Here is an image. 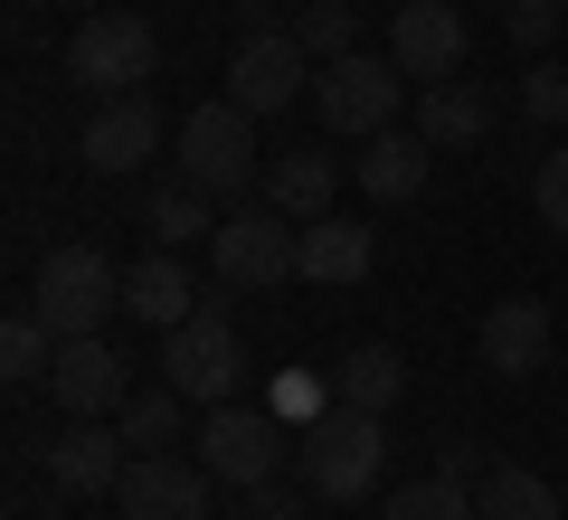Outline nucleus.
Masks as SVG:
<instances>
[{"label":"nucleus","mask_w":568,"mask_h":520,"mask_svg":"<svg viewBox=\"0 0 568 520\" xmlns=\"http://www.w3.org/2000/svg\"><path fill=\"white\" fill-rule=\"evenodd\" d=\"M474 350H484V369H493V379H540V369H549V350H559V332H549V303H530V294L493 303V313H484V332H474Z\"/></svg>","instance_id":"15"},{"label":"nucleus","mask_w":568,"mask_h":520,"mask_svg":"<svg viewBox=\"0 0 568 520\" xmlns=\"http://www.w3.org/2000/svg\"><path fill=\"white\" fill-rule=\"evenodd\" d=\"M209 482L219 473L190 463V455H133L114 501H123V520H209Z\"/></svg>","instance_id":"11"},{"label":"nucleus","mask_w":568,"mask_h":520,"mask_svg":"<svg viewBox=\"0 0 568 520\" xmlns=\"http://www.w3.org/2000/svg\"><path fill=\"white\" fill-rule=\"evenodd\" d=\"M209 190H190V181H162L152 200H142V227H152V246H190V237H219V218H209Z\"/></svg>","instance_id":"25"},{"label":"nucleus","mask_w":568,"mask_h":520,"mask_svg":"<svg viewBox=\"0 0 568 520\" xmlns=\"http://www.w3.org/2000/svg\"><path fill=\"white\" fill-rule=\"evenodd\" d=\"M388 58H398V77L446 85L455 67H465V10H455V0H398V20H388Z\"/></svg>","instance_id":"12"},{"label":"nucleus","mask_w":568,"mask_h":520,"mask_svg":"<svg viewBox=\"0 0 568 520\" xmlns=\"http://www.w3.org/2000/svg\"><path fill=\"white\" fill-rule=\"evenodd\" d=\"M503 29H511V48H521V58H549V48H559V29H568V0H503Z\"/></svg>","instance_id":"28"},{"label":"nucleus","mask_w":568,"mask_h":520,"mask_svg":"<svg viewBox=\"0 0 568 520\" xmlns=\"http://www.w3.org/2000/svg\"><path fill=\"white\" fill-rule=\"evenodd\" d=\"M398 104H407V77H398V58H369V48H351V58H332V67H313V114L332 123V133H388L398 123Z\"/></svg>","instance_id":"6"},{"label":"nucleus","mask_w":568,"mask_h":520,"mask_svg":"<svg viewBox=\"0 0 568 520\" xmlns=\"http://www.w3.org/2000/svg\"><path fill=\"white\" fill-rule=\"evenodd\" d=\"M123 313L133 322H152V332H181L190 313H200V284H190V265H181V246H152V256L123 275Z\"/></svg>","instance_id":"17"},{"label":"nucleus","mask_w":568,"mask_h":520,"mask_svg":"<svg viewBox=\"0 0 568 520\" xmlns=\"http://www.w3.org/2000/svg\"><path fill=\"white\" fill-rule=\"evenodd\" d=\"M379 520H484V511H474V492L455 473H426V482H398L379 501Z\"/></svg>","instance_id":"26"},{"label":"nucleus","mask_w":568,"mask_h":520,"mask_svg":"<svg viewBox=\"0 0 568 520\" xmlns=\"http://www.w3.org/2000/svg\"><path fill=\"white\" fill-rule=\"evenodd\" d=\"M474 511L484 520H559V492L540 473H521V463H484L474 473Z\"/></svg>","instance_id":"22"},{"label":"nucleus","mask_w":568,"mask_h":520,"mask_svg":"<svg viewBox=\"0 0 568 520\" xmlns=\"http://www.w3.org/2000/svg\"><path fill=\"white\" fill-rule=\"evenodd\" d=\"M332 398L361 407V417H388V407L407 398V360H398V340H351L342 360H332Z\"/></svg>","instance_id":"19"},{"label":"nucleus","mask_w":568,"mask_h":520,"mask_svg":"<svg viewBox=\"0 0 568 520\" xmlns=\"http://www.w3.org/2000/svg\"><path fill=\"white\" fill-rule=\"evenodd\" d=\"M227 10H256V0H227Z\"/></svg>","instance_id":"33"},{"label":"nucleus","mask_w":568,"mask_h":520,"mask_svg":"<svg viewBox=\"0 0 568 520\" xmlns=\"http://www.w3.org/2000/svg\"><path fill=\"white\" fill-rule=\"evenodd\" d=\"M332 200H342V161L332 152H275L265 161V208H284L294 227L332 218Z\"/></svg>","instance_id":"18"},{"label":"nucleus","mask_w":568,"mask_h":520,"mask_svg":"<svg viewBox=\"0 0 568 520\" xmlns=\"http://www.w3.org/2000/svg\"><path fill=\"white\" fill-rule=\"evenodd\" d=\"M227 95L246 104V114H284L294 95H313V48L294 39V29H256V39H237V58H227Z\"/></svg>","instance_id":"9"},{"label":"nucleus","mask_w":568,"mask_h":520,"mask_svg":"<svg viewBox=\"0 0 568 520\" xmlns=\"http://www.w3.org/2000/svg\"><path fill=\"white\" fill-rule=\"evenodd\" d=\"M417 133L436 142V152H474V142L493 133V95H484V85H465V77L426 85V95H417Z\"/></svg>","instance_id":"20"},{"label":"nucleus","mask_w":568,"mask_h":520,"mask_svg":"<svg viewBox=\"0 0 568 520\" xmlns=\"http://www.w3.org/2000/svg\"><path fill=\"white\" fill-rule=\"evenodd\" d=\"M162 114H152V95H104L95 114H85L77 133V161L85 171H104V181H133V171H152L162 161Z\"/></svg>","instance_id":"10"},{"label":"nucleus","mask_w":568,"mask_h":520,"mask_svg":"<svg viewBox=\"0 0 568 520\" xmlns=\"http://www.w3.org/2000/svg\"><path fill=\"white\" fill-rule=\"evenodd\" d=\"M152 58H162V39H152L142 10H85L77 39H67V85H85L95 104L104 95H142Z\"/></svg>","instance_id":"4"},{"label":"nucleus","mask_w":568,"mask_h":520,"mask_svg":"<svg viewBox=\"0 0 568 520\" xmlns=\"http://www.w3.org/2000/svg\"><path fill=\"white\" fill-rule=\"evenodd\" d=\"M426 171H436V142L417 123H388V133L361 142V200H379V208H407L426 190Z\"/></svg>","instance_id":"16"},{"label":"nucleus","mask_w":568,"mask_h":520,"mask_svg":"<svg viewBox=\"0 0 568 520\" xmlns=\"http://www.w3.org/2000/svg\"><path fill=\"white\" fill-rule=\"evenodd\" d=\"M521 114H530V123H568V67H559V58H530V77H521Z\"/></svg>","instance_id":"30"},{"label":"nucleus","mask_w":568,"mask_h":520,"mask_svg":"<svg viewBox=\"0 0 568 520\" xmlns=\"http://www.w3.org/2000/svg\"><path fill=\"white\" fill-rule=\"evenodd\" d=\"M123 445H133V455H171V445H181V426H190V398H181V388H133V398H123Z\"/></svg>","instance_id":"23"},{"label":"nucleus","mask_w":568,"mask_h":520,"mask_svg":"<svg viewBox=\"0 0 568 520\" xmlns=\"http://www.w3.org/2000/svg\"><path fill=\"white\" fill-rule=\"evenodd\" d=\"M162 379L181 388L190 407H227L246 388V340L227 332L219 313H190L181 332H162Z\"/></svg>","instance_id":"7"},{"label":"nucleus","mask_w":568,"mask_h":520,"mask_svg":"<svg viewBox=\"0 0 568 520\" xmlns=\"http://www.w3.org/2000/svg\"><path fill=\"white\" fill-rule=\"evenodd\" d=\"M29 303L48 313L58 340H85V332H104V322L123 313V265L104 256V246H58V256H39Z\"/></svg>","instance_id":"3"},{"label":"nucleus","mask_w":568,"mask_h":520,"mask_svg":"<svg viewBox=\"0 0 568 520\" xmlns=\"http://www.w3.org/2000/svg\"><path fill=\"white\" fill-rule=\"evenodd\" d=\"M265 407H275L284 426H313V417H332L342 398H332V369H284V379H275V398H265Z\"/></svg>","instance_id":"29"},{"label":"nucleus","mask_w":568,"mask_h":520,"mask_svg":"<svg viewBox=\"0 0 568 520\" xmlns=\"http://www.w3.org/2000/svg\"><path fill=\"white\" fill-rule=\"evenodd\" d=\"M209 275L227 294H275L284 275H304V227L284 218V208H227L219 237H209Z\"/></svg>","instance_id":"2"},{"label":"nucleus","mask_w":568,"mask_h":520,"mask_svg":"<svg viewBox=\"0 0 568 520\" xmlns=\"http://www.w3.org/2000/svg\"><path fill=\"white\" fill-rule=\"evenodd\" d=\"M304 492H323V501H361V492H379V463H388V436H379V417H361V407H332V417H313L304 426Z\"/></svg>","instance_id":"5"},{"label":"nucleus","mask_w":568,"mask_h":520,"mask_svg":"<svg viewBox=\"0 0 568 520\" xmlns=\"http://www.w3.org/2000/svg\"><path fill=\"white\" fill-rule=\"evenodd\" d=\"M530 208H540L549 237H568V142L559 152H540V181H530Z\"/></svg>","instance_id":"31"},{"label":"nucleus","mask_w":568,"mask_h":520,"mask_svg":"<svg viewBox=\"0 0 568 520\" xmlns=\"http://www.w3.org/2000/svg\"><path fill=\"white\" fill-rule=\"evenodd\" d=\"M294 39L313 48V67H332V58H351V48H361V10H351V0H304Z\"/></svg>","instance_id":"27"},{"label":"nucleus","mask_w":568,"mask_h":520,"mask_svg":"<svg viewBox=\"0 0 568 520\" xmlns=\"http://www.w3.org/2000/svg\"><path fill=\"white\" fill-rule=\"evenodd\" d=\"M369 265H379V237H369L361 218H342V208H332V218L304 227V284H361Z\"/></svg>","instance_id":"21"},{"label":"nucleus","mask_w":568,"mask_h":520,"mask_svg":"<svg viewBox=\"0 0 568 520\" xmlns=\"http://www.w3.org/2000/svg\"><path fill=\"white\" fill-rule=\"evenodd\" d=\"M200 455H209V473L227 482V492H256V482H275L284 473V417L275 407H209L200 417Z\"/></svg>","instance_id":"8"},{"label":"nucleus","mask_w":568,"mask_h":520,"mask_svg":"<svg viewBox=\"0 0 568 520\" xmlns=\"http://www.w3.org/2000/svg\"><path fill=\"white\" fill-rule=\"evenodd\" d=\"M0 369H10V388H48V369H58V332H48L39 303H20V313L0 322Z\"/></svg>","instance_id":"24"},{"label":"nucleus","mask_w":568,"mask_h":520,"mask_svg":"<svg viewBox=\"0 0 568 520\" xmlns=\"http://www.w3.org/2000/svg\"><path fill=\"white\" fill-rule=\"evenodd\" d=\"M48 398H58L67 417H123L133 379H123L114 340H104V332H85V340H58V369H48Z\"/></svg>","instance_id":"13"},{"label":"nucleus","mask_w":568,"mask_h":520,"mask_svg":"<svg viewBox=\"0 0 568 520\" xmlns=\"http://www.w3.org/2000/svg\"><path fill=\"white\" fill-rule=\"evenodd\" d=\"M171 181L209 190L219 208H246V190H265V161H256V114L237 95L219 104H190L181 133H171Z\"/></svg>","instance_id":"1"},{"label":"nucleus","mask_w":568,"mask_h":520,"mask_svg":"<svg viewBox=\"0 0 568 520\" xmlns=\"http://www.w3.org/2000/svg\"><path fill=\"white\" fill-rule=\"evenodd\" d=\"M123 426L114 417H67V436L48 445V482H58L67 501H95V492H114L123 482Z\"/></svg>","instance_id":"14"},{"label":"nucleus","mask_w":568,"mask_h":520,"mask_svg":"<svg viewBox=\"0 0 568 520\" xmlns=\"http://www.w3.org/2000/svg\"><path fill=\"white\" fill-rule=\"evenodd\" d=\"M237 520H304V501L284 482H256V492H237Z\"/></svg>","instance_id":"32"}]
</instances>
